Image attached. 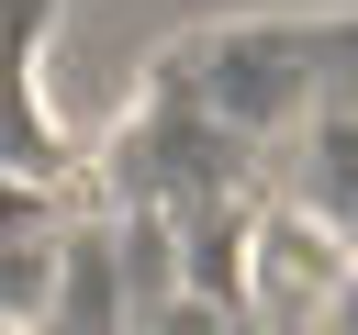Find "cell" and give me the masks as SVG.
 <instances>
[{
    "mask_svg": "<svg viewBox=\"0 0 358 335\" xmlns=\"http://www.w3.org/2000/svg\"><path fill=\"white\" fill-rule=\"evenodd\" d=\"M34 313H56L67 335H134V290H123L112 234H67L56 268H45V302H34Z\"/></svg>",
    "mask_w": 358,
    "mask_h": 335,
    "instance_id": "obj_1",
    "label": "cell"
},
{
    "mask_svg": "<svg viewBox=\"0 0 358 335\" xmlns=\"http://www.w3.org/2000/svg\"><path fill=\"white\" fill-rule=\"evenodd\" d=\"M313 335H358V279H347V290H336V302L313 313Z\"/></svg>",
    "mask_w": 358,
    "mask_h": 335,
    "instance_id": "obj_5",
    "label": "cell"
},
{
    "mask_svg": "<svg viewBox=\"0 0 358 335\" xmlns=\"http://www.w3.org/2000/svg\"><path fill=\"white\" fill-rule=\"evenodd\" d=\"M302 212L324 234H358V100H324L302 123Z\"/></svg>",
    "mask_w": 358,
    "mask_h": 335,
    "instance_id": "obj_2",
    "label": "cell"
},
{
    "mask_svg": "<svg viewBox=\"0 0 358 335\" xmlns=\"http://www.w3.org/2000/svg\"><path fill=\"white\" fill-rule=\"evenodd\" d=\"M11 335H67V324H56V313H22V324H11Z\"/></svg>",
    "mask_w": 358,
    "mask_h": 335,
    "instance_id": "obj_6",
    "label": "cell"
},
{
    "mask_svg": "<svg viewBox=\"0 0 358 335\" xmlns=\"http://www.w3.org/2000/svg\"><path fill=\"white\" fill-rule=\"evenodd\" d=\"M134 335H235V324H224L213 290H168L157 313H134Z\"/></svg>",
    "mask_w": 358,
    "mask_h": 335,
    "instance_id": "obj_4",
    "label": "cell"
},
{
    "mask_svg": "<svg viewBox=\"0 0 358 335\" xmlns=\"http://www.w3.org/2000/svg\"><path fill=\"white\" fill-rule=\"evenodd\" d=\"M112 257H123V290H134V313H157V302L179 290V246H168V223H157V212L112 223Z\"/></svg>",
    "mask_w": 358,
    "mask_h": 335,
    "instance_id": "obj_3",
    "label": "cell"
}]
</instances>
